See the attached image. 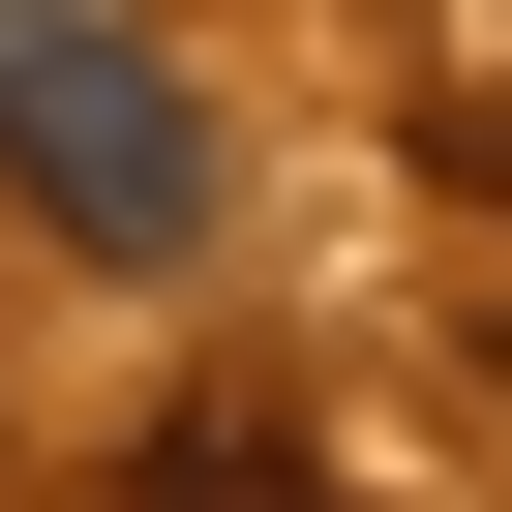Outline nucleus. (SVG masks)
<instances>
[{"mask_svg": "<svg viewBox=\"0 0 512 512\" xmlns=\"http://www.w3.org/2000/svg\"><path fill=\"white\" fill-rule=\"evenodd\" d=\"M0 211L61 272H181L211 241V91L151 61V0H0Z\"/></svg>", "mask_w": 512, "mask_h": 512, "instance_id": "f257e3e1", "label": "nucleus"}, {"mask_svg": "<svg viewBox=\"0 0 512 512\" xmlns=\"http://www.w3.org/2000/svg\"><path fill=\"white\" fill-rule=\"evenodd\" d=\"M151 512H362V482H302L272 422H151Z\"/></svg>", "mask_w": 512, "mask_h": 512, "instance_id": "f03ea898", "label": "nucleus"}]
</instances>
